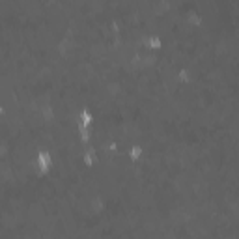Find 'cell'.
<instances>
[{
	"label": "cell",
	"mask_w": 239,
	"mask_h": 239,
	"mask_svg": "<svg viewBox=\"0 0 239 239\" xmlns=\"http://www.w3.org/2000/svg\"><path fill=\"white\" fill-rule=\"evenodd\" d=\"M39 163H41L43 168H47V165H49V157H47L45 153H41V155H39Z\"/></svg>",
	"instance_id": "1"
}]
</instances>
